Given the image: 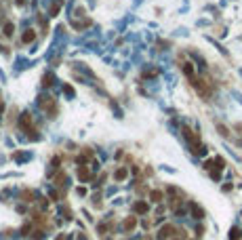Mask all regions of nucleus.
Masks as SVG:
<instances>
[{"label": "nucleus", "mask_w": 242, "mask_h": 240, "mask_svg": "<svg viewBox=\"0 0 242 240\" xmlns=\"http://www.w3.org/2000/svg\"><path fill=\"white\" fill-rule=\"evenodd\" d=\"M183 137L192 143V152H194V154H202V152H204V148L200 146V137L194 133L189 127H183Z\"/></svg>", "instance_id": "obj_1"}, {"label": "nucleus", "mask_w": 242, "mask_h": 240, "mask_svg": "<svg viewBox=\"0 0 242 240\" xmlns=\"http://www.w3.org/2000/svg\"><path fill=\"white\" fill-rule=\"evenodd\" d=\"M194 82V86H196V91L200 93V97H204V99H208L211 97V86L206 84V80H202V78H192Z\"/></svg>", "instance_id": "obj_2"}, {"label": "nucleus", "mask_w": 242, "mask_h": 240, "mask_svg": "<svg viewBox=\"0 0 242 240\" xmlns=\"http://www.w3.org/2000/svg\"><path fill=\"white\" fill-rule=\"evenodd\" d=\"M40 108H42L44 112L51 114V118L57 116V105H55V99H53V97H40Z\"/></svg>", "instance_id": "obj_3"}, {"label": "nucleus", "mask_w": 242, "mask_h": 240, "mask_svg": "<svg viewBox=\"0 0 242 240\" xmlns=\"http://www.w3.org/2000/svg\"><path fill=\"white\" fill-rule=\"evenodd\" d=\"M175 232H177V230H175V225H164V228H160L158 238H160V240H166V238H171Z\"/></svg>", "instance_id": "obj_4"}, {"label": "nucleus", "mask_w": 242, "mask_h": 240, "mask_svg": "<svg viewBox=\"0 0 242 240\" xmlns=\"http://www.w3.org/2000/svg\"><path fill=\"white\" fill-rule=\"evenodd\" d=\"M19 124H21L23 131H30V127H32V114H21L19 116Z\"/></svg>", "instance_id": "obj_5"}, {"label": "nucleus", "mask_w": 242, "mask_h": 240, "mask_svg": "<svg viewBox=\"0 0 242 240\" xmlns=\"http://www.w3.org/2000/svg\"><path fill=\"white\" fill-rule=\"evenodd\" d=\"M189 209H192V215H194L196 219H202V217H204V211H202L196 202H192V204H189Z\"/></svg>", "instance_id": "obj_6"}, {"label": "nucleus", "mask_w": 242, "mask_h": 240, "mask_svg": "<svg viewBox=\"0 0 242 240\" xmlns=\"http://www.w3.org/2000/svg\"><path fill=\"white\" fill-rule=\"evenodd\" d=\"M78 179L80 181H88L91 179V171L86 169V166H80V169H78Z\"/></svg>", "instance_id": "obj_7"}, {"label": "nucleus", "mask_w": 242, "mask_h": 240, "mask_svg": "<svg viewBox=\"0 0 242 240\" xmlns=\"http://www.w3.org/2000/svg\"><path fill=\"white\" fill-rule=\"evenodd\" d=\"M162 198H164V194H162L160 190H152L150 192V200L152 202H162Z\"/></svg>", "instance_id": "obj_8"}, {"label": "nucleus", "mask_w": 242, "mask_h": 240, "mask_svg": "<svg viewBox=\"0 0 242 240\" xmlns=\"http://www.w3.org/2000/svg\"><path fill=\"white\" fill-rule=\"evenodd\" d=\"M34 38H36V32L34 30H26V32H23V42H26V44H30V42H34Z\"/></svg>", "instance_id": "obj_9"}, {"label": "nucleus", "mask_w": 242, "mask_h": 240, "mask_svg": "<svg viewBox=\"0 0 242 240\" xmlns=\"http://www.w3.org/2000/svg\"><path fill=\"white\" fill-rule=\"evenodd\" d=\"M126 175H129V171L122 166V169H118V171L114 173V179H116V181H124V179H126Z\"/></svg>", "instance_id": "obj_10"}, {"label": "nucleus", "mask_w": 242, "mask_h": 240, "mask_svg": "<svg viewBox=\"0 0 242 240\" xmlns=\"http://www.w3.org/2000/svg\"><path fill=\"white\" fill-rule=\"evenodd\" d=\"M137 228V217H126L124 219V230L129 232V230H135Z\"/></svg>", "instance_id": "obj_11"}, {"label": "nucleus", "mask_w": 242, "mask_h": 240, "mask_svg": "<svg viewBox=\"0 0 242 240\" xmlns=\"http://www.w3.org/2000/svg\"><path fill=\"white\" fill-rule=\"evenodd\" d=\"M135 213H137V215H145V213H148V202H143V200L137 202V204H135Z\"/></svg>", "instance_id": "obj_12"}, {"label": "nucleus", "mask_w": 242, "mask_h": 240, "mask_svg": "<svg viewBox=\"0 0 242 240\" xmlns=\"http://www.w3.org/2000/svg\"><path fill=\"white\" fill-rule=\"evenodd\" d=\"M13 32H15V26H13L11 21H7L4 26H2V34L4 36H13Z\"/></svg>", "instance_id": "obj_13"}, {"label": "nucleus", "mask_w": 242, "mask_h": 240, "mask_svg": "<svg viewBox=\"0 0 242 240\" xmlns=\"http://www.w3.org/2000/svg\"><path fill=\"white\" fill-rule=\"evenodd\" d=\"M21 198H23V202H32L34 200V192L32 190H23L21 192Z\"/></svg>", "instance_id": "obj_14"}, {"label": "nucleus", "mask_w": 242, "mask_h": 240, "mask_svg": "<svg viewBox=\"0 0 242 240\" xmlns=\"http://www.w3.org/2000/svg\"><path fill=\"white\" fill-rule=\"evenodd\" d=\"M183 74L187 78H194V65L192 63H183Z\"/></svg>", "instance_id": "obj_15"}, {"label": "nucleus", "mask_w": 242, "mask_h": 240, "mask_svg": "<svg viewBox=\"0 0 242 240\" xmlns=\"http://www.w3.org/2000/svg\"><path fill=\"white\" fill-rule=\"evenodd\" d=\"M42 84H44V86H51V84H53V76H51V74H46V76L42 78Z\"/></svg>", "instance_id": "obj_16"}, {"label": "nucleus", "mask_w": 242, "mask_h": 240, "mask_svg": "<svg viewBox=\"0 0 242 240\" xmlns=\"http://www.w3.org/2000/svg\"><path fill=\"white\" fill-rule=\"evenodd\" d=\"M217 131H219V133H221L223 137H230V131H227V129H225L223 124H217Z\"/></svg>", "instance_id": "obj_17"}, {"label": "nucleus", "mask_w": 242, "mask_h": 240, "mask_svg": "<svg viewBox=\"0 0 242 240\" xmlns=\"http://www.w3.org/2000/svg\"><path fill=\"white\" fill-rule=\"evenodd\" d=\"M230 238H232V240H240V230H238V228H234V230H232V234H230Z\"/></svg>", "instance_id": "obj_18"}, {"label": "nucleus", "mask_w": 242, "mask_h": 240, "mask_svg": "<svg viewBox=\"0 0 242 240\" xmlns=\"http://www.w3.org/2000/svg\"><path fill=\"white\" fill-rule=\"evenodd\" d=\"M55 181H57V185H61V181H65V173H59Z\"/></svg>", "instance_id": "obj_19"}, {"label": "nucleus", "mask_w": 242, "mask_h": 240, "mask_svg": "<svg viewBox=\"0 0 242 240\" xmlns=\"http://www.w3.org/2000/svg\"><path fill=\"white\" fill-rule=\"evenodd\" d=\"M28 232H30V225L26 223V225H23V228H21V234H23V236H28Z\"/></svg>", "instance_id": "obj_20"}, {"label": "nucleus", "mask_w": 242, "mask_h": 240, "mask_svg": "<svg viewBox=\"0 0 242 240\" xmlns=\"http://www.w3.org/2000/svg\"><path fill=\"white\" fill-rule=\"evenodd\" d=\"M32 236H34V238H42V230H36V232H32Z\"/></svg>", "instance_id": "obj_21"}, {"label": "nucleus", "mask_w": 242, "mask_h": 240, "mask_svg": "<svg viewBox=\"0 0 242 240\" xmlns=\"http://www.w3.org/2000/svg\"><path fill=\"white\" fill-rule=\"evenodd\" d=\"M223 192H232V183H225L223 185Z\"/></svg>", "instance_id": "obj_22"}, {"label": "nucleus", "mask_w": 242, "mask_h": 240, "mask_svg": "<svg viewBox=\"0 0 242 240\" xmlns=\"http://www.w3.org/2000/svg\"><path fill=\"white\" fill-rule=\"evenodd\" d=\"M23 2H26V0H17V4H23Z\"/></svg>", "instance_id": "obj_23"}, {"label": "nucleus", "mask_w": 242, "mask_h": 240, "mask_svg": "<svg viewBox=\"0 0 242 240\" xmlns=\"http://www.w3.org/2000/svg\"><path fill=\"white\" fill-rule=\"evenodd\" d=\"M57 240H65V236H59V238H57Z\"/></svg>", "instance_id": "obj_24"}]
</instances>
